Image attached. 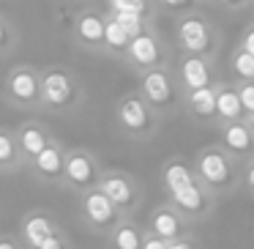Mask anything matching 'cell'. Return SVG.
Masks as SVG:
<instances>
[{"label": "cell", "mask_w": 254, "mask_h": 249, "mask_svg": "<svg viewBox=\"0 0 254 249\" xmlns=\"http://www.w3.org/2000/svg\"><path fill=\"white\" fill-rule=\"evenodd\" d=\"M44 96L50 104H68L74 96L71 80L66 77L63 72H50L44 77Z\"/></svg>", "instance_id": "cell-1"}, {"label": "cell", "mask_w": 254, "mask_h": 249, "mask_svg": "<svg viewBox=\"0 0 254 249\" xmlns=\"http://www.w3.org/2000/svg\"><path fill=\"white\" fill-rule=\"evenodd\" d=\"M199 172L213 186H221V183L230 181V165H227V159L221 154H205L199 159Z\"/></svg>", "instance_id": "cell-2"}, {"label": "cell", "mask_w": 254, "mask_h": 249, "mask_svg": "<svg viewBox=\"0 0 254 249\" xmlns=\"http://www.w3.org/2000/svg\"><path fill=\"white\" fill-rule=\"evenodd\" d=\"M85 211H88V216L96 222V225H110V222L115 219V205L110 203V197H107L104 192L88 194V200H85Z\"/></svg>", "instance_id": "cell-3"}, {"label": "cell", "mask_w": 254, "mask_h": 249, "mask_svg": "<svg viewBox=\"0 0 254 249\" xmlns=\"http://www.w3.org/2000/svg\"><path fill=\"white\" fill-rule=\"evenodd\" d=\"M181 41L189 52H202L208 47V30L199 19H186L181 25Z\"/></svg>", "instance_id": "cell-4"}, {"label": "cell", "mask_w": 254, "mask_h": 249, "mask_svg": "<svg viewBox=\"0 0 254 249\" xmlns=\"http://www.w3.org/2000/svg\"><path fill=\"white\" fill-rule=\"evenodd\" d=\"M183 80H186V85L191 88V93L208 88L210 74H208V66H205L202 58H189V61L183 63Z\"/></svg>", "instance_id": "cell-5"}, {"label": "cell", "mask_w": 254, "mask_h": 249, "mask_svg": "<svg viewBox=\"0 0 254 249\" xmlns=\"http://www.w3.org/2000/svg\"><path fill=\"white\" fill-rule=\"evenodd\" d=\"M142 88H145V96H148L150 101H156V104H167V101L172 99L170 80H167L161 72L148 74V77H145V83H142Z\"/></svg>", "instance_id": "cell-6"}, {"label": "cell", "mask_w": 254, "mask_h": 249, "mask_svg": "<svg viewBox=\"0 0 254 249\" xmlns=\"http://www.w3.org/2000/svg\"><path fill=\"white\" fill-rule=\"evenodd\" d=\"M66 172H68V178H71L74 183H79V186H88V183L96 178L93 162H90L85 154H74L71 159L66 162Z\"/></svg>", "instance_id": "cell-7"}, {"label": "cell", "mask_w": 254, "mask_h": 249, "mask_svg": "<svg viewBox=\"0 0 254 249\" xmlns=\"http://www.w3.org/2000/svg\"><path fill=\"white\" fill-rule=\"evenodd\" d=\"M121 121L126 129H131V132H139V129L148 126V112H145L142 101L137 99H126L121 104Z\"/></svg>", "instance_id": "cell-8"}, {"label": "cell", "mask_w": 254, "mask_h": 249, "mask_svg": "<svg viewBox=\"0 0 254 249\" xmlns=\"http://www.w3.org/2000/svg\"><path fill=\"white\" fill-rule=\"evenodd\" d=\"M25 238H28L30 244H33L36 249H41L47 241L52 238V225L50 219H44V216H30L28 222H25Z\"/></svg>", "instance_id": "cell-9"}, {"label": "cell", "mask_w": 254, "mask_h": 249, "mask_svg": "<svg viewBox=\"0 0 254 249\" xmlns=\"http://www.w3.org/2000/svg\"><path fill=\"white\" fill-rule=\"evenodd\" d=\"M8 88H11V93L17 96V99H22V101L36 99V93H39V83H36V77H33L30 72H17V74H11V80H8Z\"/></svg>", "instance_id": "cell-10"}, {"label": "cell", "mask_w": 254, "mask_h": 249, "mask_svg": "<svg viewBox=\"0 0 254 249\" xmlns=\"http://www.w3.org/2000/svg\"><path fill=\"white\" fill-rule=\"evenodd\" d=\"M128 50H131L134 61L142 63V66H150V63L159 61V47H156V41L150 39V36H139V39H134L131 44H128Z\"/></svg>", "instance_id": "cell-11"}, {"label": "cell", "mask_w": 254, "mask_h": 249, "mask_svg": "<svg viewBox=\"0 0 254 249\" xmlns=\"http://www.w3.org/2000/svg\"><path fill=\"white\" fill-rule=\"evenodd\" d=\"M101 192L110 197V203L112 205H128L131 203V186H128L123 178H107L104 183H101Z\"/></svg>", "instance_id": "cell-12"}, {"label": "cell", "mask_w": 254, "mask_h": 249, "mask_svg": "<svg viewBox=\"0 0 254 249\" xmlns=\"http://www.w3.org/2000/svg\"><path fill=\"white\" fill-rule=\"evenodd\" d=\"M241 110H243V104H241V96L235 90H221V93H216V112L221 118H238Z\"/></svg>", "instance_id": "cell-13"}, {"label": "cell", "mask_w": 254, "mask_h": 249, "mask_svg": "<svg viewBox=\"0 0 254 249\" xmlns=\"http://www.w3.org/2000/svg\"><path fill=\"white\" fill-rule=\"evenodd\" d=\"M224 140L232 151H238V154H246V151L252 148V134H249V129L241 126V123H230L227 132H224Z\"/></svg>", "instance_id": "cell-14"}, {"label": "cell", "mask_w": 254, "mask_h": 249, "mask_svg": "<svg viewBox=\"0 0 254 249\" xmlns=\"http://www.w3.org/2000/svg\"><path fill=\"white\" fill-rule=\"evenodd\" d=\"M172 197H175V203L181 205L183 211H191V214H197V211L202 208V203H205V200H202V192H199L194 183H191V186H186V189H181V192L172 194Z\"/></svg>", "instance_id": "cell-15"}, {"label": "cell", "mask_w": 254, "mask_h": 249, "mask_svg": "<svg viewBox=\"0 0 254 249\" xmlns=\"http://www.w3.org/2000/svg\"><path fill=\"white\" fill-rule=\"evenodd\" d=\"M104 28L107 25L101 22L99 17H93V14L79 19V36H82L85 41H101L104 39Z\"/></svg>", "instance_id": "cell-16"}, {"label": "cell", "mask_w": 254, "mask_h": 249, "mask_svg": "<svg viewBox=\"0 0 254 249\" xmlns=\"http://www.w3.org/2000/svg\"><path fill=\"white\" fill-rule=\"evenodd\" d=\"M36 167H39L44 175H58L61 167H63V159H61V154H58V148H47L44 154L36 156Z\"/></svg>", "instance_id": "cell-17"}, {"label": "cell", "mask_w": 254, "mask_h": 249, "mask_svg": "<svg viewBox=\"0 0 254 249\" xmlns=\"http://www.w3.org/2000/svg\"><path fill=\"white\" fill-rule=\"evenodd\" d=\"M153 230L159 233L161 238H175L181 227H178V219L170 211H159V214L153 216Z\"/></svg>", "instance_id": "cell-18"}, {"label": "cell", "mask_w": 254, "mask_h": 249, "mask_svg": "<svg viewBox=\"0 0 254 249\" xmlns=\"http://www.w3.org/2000/svg\"><path fill=\"white\" fill-rule=\"evenodd\" d=\"M191 107L199 112V115H213L216 112V93L210 88L194 90L191 93Z\"/></svg>", "instance_id": "cell-19"}, {"label": "cell", "mask_w": 254, "mask_h": 249, "mask_svg": "<svg viewBox=\"0 0 254 249\" xmlns=\"http://www.w3.org/2000/svg\"><path fill=\"white\" fill-rule=\"evenodd\" d=\"M19 140H22V148L28 151L30 156H39V154H44V151L50 148V145H47V140H44V134H41L39 129H25Z\"/></svg>", "instance_id": "cell-20"}, {"label": "cell", "mask_w": 254, "mask_h": 249, "mask_svg": "<svg viewBox=\"0 0 254 249\" xmlns=\"http://www.w3.org/2000/svg\"><path fill=\"white\" fill-rule=\"evenodd\" d=\"M167 186H170L172 194H178L181 189L191 186V175H189V170L183 165H172L170 170H167Z\"/></svg>", "instance_id": "cell-21"}, {"label": "cell", "mask_w": 254, "mask_h": 249, "mask_svg": "<svg viewBox=\"0 0 254 249\" xmlns=\"http://www.w3.org/2000/svg\"><path fill=\"white\" fill-rule=\"evenodd\" d=\"M115 247L118 249H142V238L134 227H121L115 233Z\"/></svg>", "instance_id": "cell-22"}, {"label": "cell", "mask_w": 254, "mask_h": 249, "mask_svg": "<svg viewBox=\"0 0 254 249\" xmlns=\"http://www.w3.org/2000/svg\"><path fill=\"white\" fill-rule=\"evenodd\" d=\"M115 22L121 25V28H123V33H126L131 41L142 36V33H139V30H142V19H139L137 14H118V17H115Z\"/></svg>", "instance_id": "cell-23"}, {"label": "cell", "mask_w": 254, "mask_h": 249, "mask_svg": "<svg viewBox=\"0 0 254 249\" xmlns=\"http://www.w3.org/2000/svg\"><path fill=\"white\" fill-rule=\"evenodd\" d=\"M104 41L110 47H115V50H121V47L128 44V36L123 33V28L112 19V22H107V28H104Z\"/></svg>", "instance_id": "cell-24"}, {"label": "cell", "mask_w": 254, "mask_h": 249, "mask_svg": "<svg viewBox=\"0 0 254 249\" xmlns=\"http://www.w3.org/2000/svg\"><path fill=\"white\" fill-rule=\"evenodd\" d=\"M232 66H235V72L241 74V77H246V80H254V58L249 55V52H238L235 55V61H232Z\"/></svg>", "instance_id": "cell-25"}, {"label": "cell", "mask_w": 254, "mask_h": 249, "mask_svg": "<svg viewBox=\"0 0 254 249\" xmlns=\"http://www.w3.org/2000/svg\"><path fill=\"white\" fill-rule=\"evenodd\" d=\"M112 8H115L118 14H137V17H142L145 3H137V0H115Z\"/></svg>", "instance_id": "cell-26"}, {"label": "cell", "mask_w": 254, "mask_h": 249, "mask_svg": "<svg viewBox=\"0 0 254 249\" xmlns=\"http://www.w3.org/2000/svg\"><path fill=\"white\" fill-rule=\"evenodd\" d=\"M11 159H14V143H11V137L0 134V165H8Z\"/></svg>", "instance_id": "cell-27"}, {"label": "cell", "mask_w": 254, "mask_h": 249, "mask_svg": "<svg viewBox=\"0 0 254 249\" xmlns=\"http://www.w3.org/2000/svg\"><path fill=\"white\" fill-rule=\"evenodd\" d=\"M241 104H243V110H249L254 115V85H246V88L241 90Z\"/></svg>", "instance_id": "cell-28"}, {"label": "cell", "mask_w": 254, "mask_h": 249, "mask_svg": "<svg viewBox=\"0 0 254 249\" xmlns=\"http://www.w3.org/2000/svg\"><path fill=\"white\" fill-rule=\"evenodd\" d=\"M243 52H249V55L254 58V30H249V33H246V41H243Z\"/></svg>", "instance_id": "cell-29"}, {"label": "cell", "mask_w": 254, "mask_h": 249, "mask_svg": "<svg viewBox=\"0 0 254 249\" xmlns=\"http://www.w3.org/2000/svg\"><path fill=\"white\" fill-rule=\"evenodd\" d=\"M145 249H167V244L159 241V238H148V241H145Z\"/></svg>", "instance_id": "cell-30"}, {"label": "cell", "mask_w": 254, "mask_h": 249, "mask_svg": "<svg viewBox=\"0 0 254 249\" xmlns=\"http://www.w3.org/2000/svg\"><path fill=\"white\" fill-rule=\"evenodd\" d=\"M41 249H63V241H61V238H55V236H52V238H50V241H47Z\"/></svg>", "instance_id": "cell-31"}, {"label": "cell", "mask_w": 254, "mask_h": 249, "mask_svg": "<svg viewBox=\"0 0 254 249\" xmlns=\"http://www.w3.org/2000/svg\"><path fill=\"white\" fill-rule=\"evenodd\" d=\"M8 41V33H6V28H3V22H0V47Z\"/></svg>", "instance_id": "cell-32"}, {"label": "cell", "mask_w": 254, "mask_h": 249, "mask_svg": "<svg viewBox=\"0 0 254 249\" xmlns=\"http://www.w3.org/2000/svg\"><path fill=\"white\" fill-rule=\"evenodd\" d=\"M167 249H191L189 244H172V247H167Z\"/></svg>", "instance_id": "cell-33"}, {"label": "cell", "mask_w": 254, "mask_h": 249, "mask_svg": "<svg viewBox=\"0 0 254 249\" xmlns=\"http://www.w3.org/2000/svg\"><path fill=\"white\" fill-rule=\"evenodd\" d=\"M0 249H17L14 244H8V241H0Z\"/></svg>", "instance_id": "cell-34"}, {"label": "cell", "mask_w": 254, "mask_h": 249, "mask_svg": "<svg viewBox=\"0 0 254 249\" xmlns=\"http://www.w3.org/2000/svg\"><path fill=\"white\" fill-rule=\"evenodd\" d=\"M249 183H252V186H254V167H252V170H249Z\"/></svg>", "instance_id": "cell-35"}, {"label": "cell", "mask_w": 254, "mask_h": 249, "mask_svg": "<svg viewBox=\"0 0 254 249\" xmlns=\"http://www.w3.org/2000/svg\"><path fill=\"white\" fill-rule=\"evenodd\" d=\"M252 126H254V115H252Z\"/></svg>", "instance_id": "cell-36"}]
</instances>
